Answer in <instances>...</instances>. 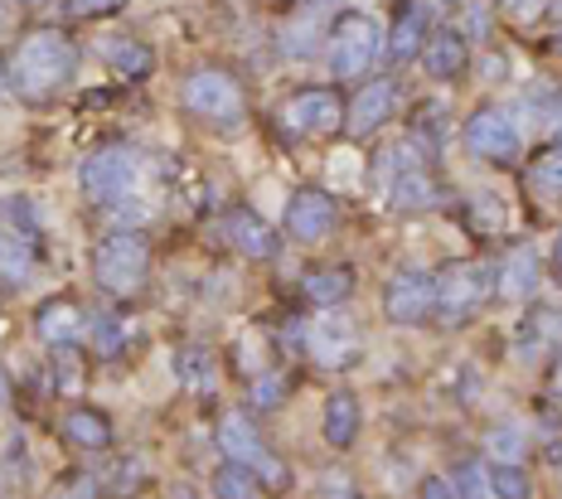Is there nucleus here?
Segmentation results:
<instances>
[{"instance_id":"1","label":"nucleus","mask_w":562,"mask_h":499,"mask_svg":"<svg viewBox=\"0 0 562 499\" xmlns=\"http://www.w3.org/2000/svg\"><path fill=\"white\" fill-rule=\"evenodd\" d=\"M78 73V49L64 30H34L20 39V49L5 64V83L20 92L25 102L54 98L68 78Z\"/></svg>"},{"instance_id":"2","label":"nucleus","mask_w":562,"mask_h":499,"mask_svg":"<svg viewBox=\"0 0 562 499\" xmlns=\"http://www.w3.org/2000/svg\"><path fill=\"white\" fill-rule=\"evenodd\" d=\"M78 184H83L88 200L116 208L140 194V184H146V156H140L136 146H102L83 160Z\"/></svg>"},{"instance_id":"3","label":"nucleus","mask_w":562,"mask_h":499,"mask_svg":"<svg viewBox=\"0 0 562 499\" xmlns=\"http://www.w3.org/2000/svg\"><path fill=\"white\" fill-rule=\"evenodd\" d=\"M92 282L108 296H136L150 282V242L136 228L108 234L92 252Z\"/></svg>"},{"instance_id":"4","label":"nucleus","mask_w":562,"mask_h":499,"mask_svg":"<svg viewBox=\"0 0 562 499\" xmlns=\"http://www.w3.org/2000/svg\"><path fill=\"white\" fill-rule=\"evenodd\" d=\"M383 54V30L379 20L364 15V10H339V20L330 25V39H325V64H330L335 78H364Z\"/></svg>"},{"instance_id":"5","label":"nucleus","mask_w":562,"mask_h":499,"mask_svg":"<svg viewBox=\"0 0 562 499\" xmlns=\"http://www.w3.org/2000/svg\"><path fill=\"white\" fill-rule=\"evenodd\" d=\"M431 292H437V310L431 316L447 325H465L471 316H480V306L495 292V276L480 262H447L431 276Z\"/></svg>"},{"instance_id":"6","label":"nucleus","mask_w":562,"mask_h":499,"mask_svg":"<svg viewBox=\"0 0 562 499\" xmlns=\"http://www.w3.org/2000/svg\"><path fill=\"white\" fill-rule=\"evenodd\" d=\"M180 98H184V107L209 126H238L243 112H248V98H243L238 78L224 73V68H194V73L184 78Z\"/></svg>"},{"instance_id":"7","label":"nucleus","mask_w":562,"mask_h":499,"mask_svg":"<svg viewBox=\"0 0 562 499\" xmlns=\"http://www.w3.org/2000/svg\"><path fill=\"white\" fill-rule=\"evenodd\" d=\"M465 150L480 160H490V166H514V160L524 156V132L519 122L509 117L505 107H480L465 117Z\"/></svg>"},{"instance_id":"8","label":"nucleus","mask_w":562,"mask_h":499,"mask_svg":"<svg viewBox=\"0 0 562 499\" xmlns=\"http://www.w3.org/2000/svg\"><path fill=\"white\" fill-rule=\"evenodd\" d=\"M281 122H286L296 136H315V141H325V136L345 132V98H339L335 88H301L296 98L286 102Z\"/></svg>"},{"instance_id":"9","label":"nucleus","mask_w":562,"mask_h":499,"mask_svg":"<svg viewBox=\"0 0 562 499\" xmlns=\"http://www.w3.org/2000/svg\"><path fill=\"white\" fill-rule=\"evenodd\" d=\"M389 200L397 208H407V214H413V208H427L431 200H437V184H431L422 156L407 141L389 150Z\"/></svg>"},{"instance_id":"10","label":"nucleus","mask_w":562,"mask_h":499,"mask_svg":"<svg viewBox=\"0 0 562 499\" xmlns=\"http://www.w3.org/2000/svg\"><path fill=\"white\" fill-rule=\"evenodd\" d=\"M437 310V292H431V276L422 272H397L389 286H383V316L393 325H422Z\"/></svg>"},{"instance_id":"11","label":"nucleus","mask_w":562,"mask_h":499,"mask_svg":"<svg viewBox=\"0 0 562 499\" xmlns=\"http://www.w3.org/2000/svg\"><path fill=\"white\" fill-rule=\"evenodd\" d=\"M339 228V204L325 190H296L286 204V234L301 242H321Z\"/></svg>"},{"instance_id":"12","label":"nucleus","mask_w":562,"mask_h":499,"mask_svg":"<svg viewBox=\"0 0 562 499\" xmlns=\"http://www.w3.org/2000/svg\"><path fill=\"white\" fill-rule=\"evenodd\" d=\"M397 98H403L397 78H369V83L359 88V98L345 107V126L355 136H373L379 126H389V117L397 112Z\"/></svg>"},{"instance_id":"13","label":"nucleus","mask_w":562,"mask_h":499,"mask_svg":"<svg viewBox=\"0 0 562 499\" xmlns=\"http://www.w3.org/2000/svg\"><path fill=\"white\" fill-rule=\"evenodd\" d=\"M330 10H339V0H306L296 15L281 25V54L286 59H315L321 54V30L330 25Z\"/></svg>"},{"instance_id":"14","label":"nucleus","mask_w":562,"mask_h":499,"mask_svg":"<svg viewBox=\"0 0 562 499\" xmlns=\"http://www.w3.org/2000/svg\"><path fill=\"white\" fill-rule=\"evenodd\" d=\"M34 334H40L49 350H74L78 340L88 334V316L78 300H64L54 296L49 306H40V316H34Z\"/></svg>"},{"instance_id":"15","label":"nucleus","mask_w":562,"mask_h":499,"mask_svg":"<svg viewBox=\"0 0 562 499\" xmlns=\"http://www.w3.org/2000/svg\"><path fill=\"white\" fill-rule=\"evenodd\" d=\"M218 451H224L228 461H238V466H262L267 461V446H262V432H257V422L243 408H233L218 417Z\"/></svg>"},{"instance_id":"16","label":"nucleus","mask_w":562,"mask_h":499,"mask_svg":"<svg viewBox=\"0 0 562 499\" xmlns=\"http://www.w3.org/2000/svg\"><path fill=\"white\" fill-rule=\"evenodd\" d=\"M224 238L233 252H243V258H272L277 252V228L267 224V218H257L252 208H233L224 214Z\"/></svg>"},{"instance_id":"17","label":"nucleus","mask_w":562,"mask_h":499,"mask_svg":"<svg viewBox=\"0 0 562 499\" xmlns=\"http://www.w3.org/2000/svg\"><path fill=\"white\" fill-rule=\"evenodd\" d=\"M306 350L325 368H345L349 359H359V334L349 320H321L315 330H306Z\"/></svg>"},{"instance_id":"18","label":"nucleus","mask_w":562,"mask_h":499,"mask_svg":"<svg viewBox=\"0 0 562 499\" xmlns=\"http://www.w3.org/2000/svg\"><path fill=\"white\" fill-rule=\"evenodd\" d=\"M427 10L417 0H397V20H393V34H389V59L393 64H413L422 59L427 49Z\"/></svg>"},{"instance_id":"19","label":"nucleus","mask_w":562,"mask_h":499,"mask_svg":"<svg viewBox=\"0 0 562 499\" xmlns=\"http://www.w3.org/2000/svg\"><path fill=\"white\" fill-rule=\"evenodd\" d=\"M543 282V258L533 248H514L505 262H499V276H495V296L505 300H529Z\"/></svg>"},{"instance_id":"20","label":"nucleus","mask_w":562,"mask_h":499,"mask_svg":"<svg viewBox=\"0 0 562 499\" xmlns=\"http://www.w3.org/2000/svg\"><path fill=\"white\" fill-rule=\"evenodd\" d=\"M465 64H471V49H465V39L456 30H437L427 34V49H422V68H427L437 83H451V78L465 73Z\"/></svg>"},{"instance_id":"21","label":"nucleus","mask_w":562,"mask_h":499,"mask_svg":"<svg viewBox=\"0 0 562 499\" xmlns=\"http://www.w3.org/2000/svg\"><path fill=\"white\" fill-rule=\"evenodd\" d=\"M359 427H364V412H359V398L355 393H330L325 398V412H321V432L335 451H349L359 441Z\"/></svg>"},{"instance_id":"22","label":"nucleus","mask_w":562,"mask_h":499,"mask_svg":"<svg viewBox=\"0 0 562 499\" xmlns=\"http://www.w3.org/2000/svg\"><path fill=\"white\" fill-rule=\"evenodd\" d=\"M349 292H355V272H349V266H315V272L301 276V296L321 310L345 306Z\"/></svg>"},{"instance_id":"23","label":"nucleus","mask_w":562,"mask_h":499,"mask_svg":"<svg viewBox=\"0 0 562 499\" xmlns=\"http://www.w3.org/2000/svg\"><path fill=\"white\" fill-rule=\"evenodd\" d=\"M64 441L78 451H108L112 446V422L98 408H74L64 417Z\"/></svg>"},{"instance_id":"24","label":"nucleus","mask_w":562,"mask_h":499,"mask_svg":"<svg viewBox=\"0 0 562 499\" xmlns=\"http://www.w3.org/2000/svg\"><path fill=\"white\" fill-rule=\"evenodd\" d=\"M524 350H562V306H533L519 325Z\"/></svg>"},{"instance_id":"25","label":"nucleus","mask_w":562,"mask_h":499,"mask_svg":"<svg viewBox=\"0 0 562 499\" xmlns=\"http://www.w3.org/2000/svg\"><path fill=\"white\" fill-rule=\"evenodd\" d=\"M102 54H108L112 73H122V78H146L150 68H156V54H150L140 39H108Z\"/></svg>"},{"instance_id":"26","label":"nucleus","mask_w":562,"mask_h":499,"mask_svg":"<svg viewBox=\"0 0 562 499\" xmlns=\"http://www.w3.org/2000/svg\"><path fill=\"white\" fill-rule=\"evenodd\" d=\"M175 368H180V383L190 393H214V354L204 350V344H184L180 359H175Z\"/></svg>"},{"instance_id":"27","label":"nucleus","mask_w":562,"mask_h":499,"mask_svg":"<svg viewBox=\"0 0 562 499\" xmlns=\"http://www.w3.org/2000/svg\"><path fill=\"white\" fill-rule=\"evenodd\" d=\"M214 495L218 499H262V480H257L252 466L228 461V466H218V475H214Z\"/></svg>"},{"instance_id":"28","label":"nucleus","mask_w":562,"mask_h":499,"mask_svg":"<svg viewBox=\"0 0 562 499\" xmlns=\"http://www.w3.org/2000/svg\"><path fill=\"white\" fill-rule=\"evenodd\" d=\"M529 184H533V194H538V200H562V146L543 150V156L533 160Z\"/></svg>"},{"instance_id":"29","label":"nucleus","mask_w":562,"mask_h":499,"mask_svg":"<svg viewBox=\"0 0 562 499\" xmlns=\"http://www.w3.org/2000/svg\"><path fill=\"white\" fill-rule=\"evenodd\" d=\"M485 451L495 456V466H524V451H529V436L519 427H490Z\"/></svg>"},{"instance_id":"30","label":"nucleus","mask_w":562,"mask_h":499,"mask_svg":"<svg viewBox=\"0 0 562 499\" xmlns=\"http://www.w3.org/2000/svg\"><path fill=\"white\" fill-rule=\"evenodd\" d=\"M30 266H34V248H30V238H20V234L0 238V282H25Z\"/></svg>"},{"instance_id":"31","label":"nucleus","mask_w":562,"mask_h":499,"mask_svg":"<svg viewBox=\"0 0 562 499\" xmlns=\"http://www.w3.org/2000/svg\"><path fill=\"white\" fill-rule=\"evenodd\" d=\"M88 340L102 359H116L126 350V325L116 316H88Z\"/></svg>"},{"instance_id":"32","label":"nucleus","mask_w":562,"mask_h":499,"mask_svg":"<svg viewBox=\"0 0 562 499\" xmlns=\"http://www.w3.org/2000/svg\"><path fill=\"white\" fill-rule=\"evenodd\" d=\"M490 499H533V480L524 466H490Z\"/></svg>"},{"instance_id":"33","label":"nucleus","mask_w":562,"mask_h":499,"mask_svg":"<svg viewBox=\"0 0 562 499\" xmlns=\"http://www.w3.org/2000/svg\"><path fill=\"white\" fill-rule=\"evenodd\" d=\"M465 208H471V224L480 228V234H495L499 224H505V200L490 190H475L471 200H465Z\"/></svg>"},{"instance_id":"34","label":"nucleus","mask_w":562,"mask_h":499,"mask_svg":"<svg viewBox=\"0 0 562 499\" xmlns=\"http://www.w3.org/2000/svg\"><path fill=\"white\" fill-rule=\"evenodd\" d=\"M451 490L456 499H490V470H480L475 461H461L451 475Z\"/></svg>"},{"instance_id":"35","label":"nucleus","mask_w":562,"mask_h":499,"mask_svg":"<svg viewBox=\"0 0 562 499\" xmlns=\"http://www.w3.org/2000/svg\"><path fill=\"white\" fill-rule=\"evenodd\" d=\"M281 398H286V378H281V368L277 374H257L252 378V408H277Z\"/></svg>"},{"instance_id":"36","label":"nucleus","mask_w":562,"mask_h":499,"mask_svg":"<svg viewBox=\"0 0 562 499\" xmlns=\"http://www.w3.org/2000/svg\"><path fill=\"white\" fill-rule=\"evenodd\" d=\"M126 0H68V15L74 20H98V15H116V10H122Z\"/></svg>"},{"instance_id":"37","label":"nucleus","mask_w":562,"mask_h":499,"mask_svg":"<svg viewBox=\"0 0 562 499\" xmlns=\"http://www.w3.org/2000/svg\"><path fill=\"white\" fill-rule=\"evenodd\" d=\"M543 5H548V0H499V10H505V15H514V20H524V25L543 15Z\"/></svg>"},{"instance_id":"38","label":"nucleus","mask_w":562,"mask_h":499,"mask_svg":"<svg viewBox=\"0 0 562 499\" xmlns=\"http://www.w3.org/2000/svg\"><path fill=\"white\" fill-rule=\"evenodd\" d=\"M417 499H456V490H451L447 475H427V480H422V490H417Z\"/></svg>"},{"instance_id":"39","label":"nucleus","mask_w":562,"mask_h":499,"mask_svg":"<svg viewBox=\"0 0 562 499\" xmlns=\"http://www.w3.org/2000/svg\"><path fill=\"white\" fill-rule=\"evenodd\" d=\"M54 499H98V490H92V480H74L64 495H54Z\"/></svg>"},{"instance_id":"40","label":"nucleus","mask_w":562,"mask_h":499,"mask_svg":"<svg viewBox=\"0 0 562 499\" xmlns=\"http://www.w3.org/2000/svg\"><path fill=\"white\" fill-rule=\"evenodd\" d=\"M465 25H471L475 39H485V34H490V25H485V15H480V10H471V20H465Z\"/></svg>"},{"instance_id":"41","label":"nucleus","mask_w":562,"mask_h":499,"mask_svg":"<svg viewBox=\"0 0 562 499\" xmlns=\"http://www.w3.org/2000/svg\"><path fill=\"white\" fill-rule=\"evenodd\" d=\"M548 383H553V393H562V350L553 359V374H548Z\"/></svg>"},{"instance_id":"42","label":"nucleus","mask_w":562,"mask_h":499,"mask_svg":"<svg viewBox=\"0 0 562 499\" xmlns=\"http://www.w3.org/2000/svg\"><path fill=\"white\" fill-rule=\"evenodd\" d=\"M553 276H562V234L553 238Z\"/></svg>"},{"instance_id":"43","label":"nucleus","mask_w":562,"mask_h":499,"mask_svg":"<svg viewBox=\"0 0 562 499\" xmlns=\"http://www.w3.org/2000/svg\"><path fill=\"white\" fill-rule=\"evenodd\" d=\"M5 398H10V374L0 368V402H5Z\"/></svg>"},{"instance_id":"44","label":"nucleus","mask_w":562,"mask_h":499,"mask_svg":"<svg viewBox=\"0 0 562 499\" xmlns=\"http://www.w3.org/2000/svg\"><path fill=\"white\" fill-rule=\"evenodd\" d=\"M5 88H10V83H5V68H0V98H5Z\"/></svg>"},{"instance_id":"45","label":"nucleus","mask_w":562,"mask_h":499,"mask_svg":"<svg viewBox=\"0 0 562 499\" xmlns=\"http://www.w3.org/2000/svg\"><path fill=\"white\" fill-rule=\"evenodd\" d=\"M0 34H5V5H0Z\"/></svg>"},{"instance_id":"46","label":"nucleus","mask_w":562,"mask_h":499,"mask_svg":"<svg viewBox=\"0 0 562 499\" xmlns=\"http://www.w3.org/2000/svg\"><path fill=\"white\" fill-rule=\"evenodd\" d=\"M20 5H44V0H20Z\"/></svg>"},{"instance_id":"47","label":"nucleus","mask_w":562,"mask_h":499,"mask_svg":"<svg viewBox=\"0 0 562 499\" xmlns=\"http://www.w3.org/2000/svg\"><path fill=\"white\" fill-rule=\"evenodd\" d=\"M558 49H562V39H558Z\"/></svg>"}]
</instances>
